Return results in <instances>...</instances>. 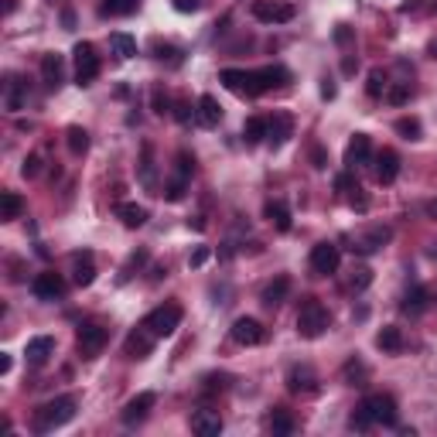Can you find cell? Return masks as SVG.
Masks as SVG:
<instances>
[{
	"label": "cell",
	"mask_w": 437,
	"mask_h": 437,
	"mask_svg": "<svg viewBox=\"0 0 437 437\" xmlns=\"http://www.w3.org/2000/svg\"><path fill=\"white\" fill-rule=\"evenodd\" d=\"M76 406H79L76 397H55L48 403H41L35 410V417H31V431L35 434H51V431L65 427L69 420H76Z\"/></svg>",
	"instance_id": "1"
},
{
	"label": "cell",
	"mask_w": 437,
	"mask_h": 437,
	"mask_svg": "<svg viewBox=\"0 0 437 437\" xmlns=\"http://www.w3.org/2000/svg\"><path fill=\"white\" fill-rule=\"evenodd\" d=\"M328 328H331L328 308H324L321 301H315V297H308V301L301 304V311H297V335H301V338H321Z\"/></svg>",
	"instance_id": "2"
},
{
	"label": "cell",
	"mask_w": 437,
	"mask_h": 437,
	"mask_svg": "<svg viewBox=\"0 0 437 437\" xmlns=\"http://www.w3.org/2000/svg\"><path fill=\"white\" fill-rule=\"evenodd\" d=\"M219 82L239 96V99H256V96H263L267 89H263V82H260V72H246V69H222L219 72Z\"/></svg>",
	"instance_id": "3"
},
{
	"label": "cell",
	"mask_w": 437,
	"mask_h": 437,
	"mask_svg": "<svg viewBox=\"0 0 437 437\" xmlns=\"http://www.w3.org/2000/svg\"><path fill=\"white\" fill-rule=\"evenodd\" d=\"M178 324H181V304H174V301L158 304V308L144 318V328H147L154 338H167V335H174Z\"/></svg>",
	"instance_id": "4"
},
{
	"label": "cell",
	"mask_w": 437,
	"mask_h": 437,
	"mask_svg": "<svg viewBox=\"0 0 437 437\" xmlns=\"http://www.w3.org/2000/svg\"><path fill=\"white\" fill-rule=\"evenodd\" d=\"M106 342H110V331L103 328V324H79V331H76V352L82 358H96L103 349H106Z\"/></svg>",
	"instance_id": "5"
},
{
	"label": "cell",
	"mask_w": 437,
	"mask_h": 437,
	"mask_svg": "<svg viewBox=\"0 0 437 437\" xmlns=\"http://www.w3.org/2000/svg\"><path fill=\"white\" fill-rule=\"evenodd\" d=\"M72 62H76V85H92L99 76V55L89 41H79L72 48Z\"/></svg>",
	"instance_id": "6"
},
{
	"label": "cell",
	"mask_w": 437,
	"mask_h": 437,
	"mask_svg": "<svg viewBox=\"0 0 437 437\" xmlns=\"http://www.w3.org/2000/svg\"><path fill=\"white\" fill-rule=\"evenodd\" d=\"M253 17L260 21V24H287V21H294V3H283V0H253Z\"/></svg>",
	"instance_id": "7"
},
{
	"label": "cell",
	"mask_w": 437,
	"mask_h": 437,
	"mask_svg": "<svg viewBox=\"0 0 437 437\" xmlns=\"http://www.w3.org/2000/svg\"><path fill=\"white\" fill-rule=\"evenodd\" d=\"M308 263H311L315 277H331L338 270V263H342V253H338L335 242H318V246H311V260Z\"/></svg>",
	"instance_id": "8"
},
{
	"label": "cell",
	"mask_w": 437,
	"mask_h": 437,
	"mask_svg": "<svg viewBox=\"0 0 437 437\" xmlns=\"http://www.w3.org/2000/svg\"><path fill=\"white\" fill-rule=\"evenodd\" d=\"M362 406L369 410V417L376 420V424H383V427H393L399 420V410H397V399L390 397V393H372V397L362 399Z\"/></svg>",
	"instance_id": "9"
},
{
	"label": "cell",
	"mask_w": 437,
	"mask_h": 437,
	"mask_svg": "<svg viewBox=\"0 0 437 437\" xmlns=\"http://www.w3.org/2000/svg\"><path fill=\"white\" fill-rule=\"evenodd\" d=\"M154 403H158L154 393H137L133 399H126V406L119 410V420H123L126 427H137V424L147 420V413L154 410Z\"/></svg>",
	"instance_id": "10"
},
{
	"label": "cell",
	"mask_w": 437,
	"mask_h": 437,
	"mask_svg": "<svg viewBox=\"0 0 437 437\" xmlns=\"http://www.w3.org/2000/svg\"><path fill=\"white\" fill-rule=\"evenodd\" d=\"M229 331H233V342H236V345H263V342H267V328L256 318H236Z\"/></svg>",
	"instance_id": "11"
},
{
	"label": "cell",
	"mask_w": 437,
	"mask_h": 437,
	"mask_svg": "<svg viewBox=\"0 0 437 437\" xmlns=\"http://www.w3.org/2000/svg\"><path fill=\"white\" fill-rule=\"evenodd\" d=\"M41 82H44V89H48V92L62 89V82H65V58H62L58 51L41 55Z\"/></svg>",
	"instance_id": "12"
},
{
	"label": "cell",
	"mask_w": 437,
	"mask_h": 437,
	"mask_svg": "<svg viewBox=\"0 0 437 437\" xmlns=\"http://www.w3.org/2000/svg\"><path fill=\"white\" fill-rule=\"evenodd\" d=\"M31 294H35L38 301H55V297L65 294V280H62V274H55V270H44V274H38V277L31 280Z\"/></svg>",
	"instance_id": "13"
},
{
	"label": "cell",
	"mask_w": 437,
	"mask_h": 437,
	"mask_svg": "<svg viewBox=\"0 0 437 437\" xmlns=\"http://www.w3.org/2000/svg\"><path fill=\"white\" fill-rule=\"evenodd\" d=\"M290 137H294V119H290V113H274V117H267V144H270L274 151L283 147Z\"/></svg>",
	"instance_id": "14"
},
{
	"label": "cell",
	"mask_w": 437,
	"mask_h": 437,
	"mask_svg": "<svg viewBox=\"0 0 437 437\" xmlns=\"http://www.w3.org/2000/svg\"><path fill=\"white\" fill-rule=\"evenodd\" d=\"M369 158H372V140H369V133H352V140H349V147H345V167L356 171L362 164H369Z\"/></svg>",
	"instance_id": "15"
},
{
	"label": "cell",
	"mask_w": 437,
	"mask_h": 437,
	"mask_svg": "<svg viewBox=\"0 0 437 437\" xmlns=\"http://www.w3.org/2000/svg\"><path fill=\"white\" fill-rule=\"evenodd\" d=\"M390 239H393V229H390V226H372V229H365V233L356 239V253H362V256L379 253Z\"/></svg>",
	"instance_id": "16"
},
{
	"label": "cell",
	"mask_w": 437,
	"mask_h": 437,
	"mask_svg": "<svg viewBox=\"0 0 437 437\" xmlns=\"http://www.w3.org/2000/svg\"><path fill=\"white\" fill-rule=\"evenodd\" d=\"M287 390H290V393H301V397H311V393H318V376H315L308 365H294V369L287 372Z\"/></svg>",
	"instance_id": "17"
},
{
	"label": "cell",
	"mask_w": 437,
	"mask_h": 437,
	"mask_svg": "<svg viewBox=\"0 0 437 437\" xmlns=\"http://www.w3.org/2000/svg\"><path fill=\"white\" fill-rule=\"evenodd\" d=\"M287 294H290V277H287V274H277V277L260 290V304H263V308H280V304L287 301Z\"/></svg>",
	"instance_id": "18"
},
{
	"label": "cell",
	"mask_w": 437,
	"mask_h": 437,
	"mask_svg": "<svg viewBox=\"0 0 437 437\" xmlns=\"http://www.w3.org/2000/svg\"><path fill=\"white\" fill-rule=\"evenodd\" d=\"M51 356H55V338H51V335H35V338L24 345V358H28L31 365H44Z\"/></svg>",
	"instance_id": "19"
},
{
	"label": "cell",
	"mask_w": 437,
	"mask_h": 437,
	"mask_svg": "<svg viewBox=\"0 0 437 437\" xmlns=\"http://www.w3.org/2000/svg\"><path fill=\"white\" fill-rule=\"evenodd\" d=\"M192 431L199 437H219L222 434V417L215 410H195L192 413Z\"/></svg>",
	"instance_id": "20"
},
{
	"label": "cell",
	"mask_w": 437,
	"mask_h": 437,
	"mask_svg": "<svg viewBox=\"0 0 437 437\" xmlns=\"http://www.w3.org/2000/svg\"><path fill=\"white\" fill-rule=\"evenodd\" d=\"M376 181L379 185H393L397 181V174H399V158H397V151H379L376 154Z\"/></svg>",
	"instance_id": "21"
},
{
	"label": "cell",
	"mask_w": 437,
	"mask_h": 437,
	"mask_svg": "<svg viewBox=\"0 0 437 437\" xmlns=\"http://www.w3.org/2000/svg\"><path fill=\"white\" fill-rule=\"evenodd\" d=\"M3 103H7L10 113H17L28 103V82H21L17 76H7V82H3Z\"/></svg>",
	"instance_id": "22"
},
{
	"label": "cell",
	"mask_w": 437,
	"mask_h": 437,
	"mask_svg": "<svg viewBox=\"0 0 437 437\" xmlns=\"http://www.w3.org/2000/svg\"><path fill=\"white\" fill-rule=\"evenodd\" d=\"M123 349H126V356H130V358H147V356H151V349H154V335L140 324V328L126 338V345H123Z\"/></svg>",
	"instance_id": "23"
},
{
	"label": "cell",
	"mask_w": 437,
	"mask_h": 437,
	"mask_svg": "<svg viewBox=\"0 0 437 437\" xmlns=\"http://www.w3.org/2000/svg\"><path fill=\"white\" fill-rule=\"evenodd\" d=\"M195 117H199L201 126H219V119H222V106H219V99L215 96H199V103H195Z\"/></svg>",
	"instance_id": "24"
},
{
	"label": "cell",
	"mask_w": 437,
	"mask_h": 437,
	"mask_svg": "<svg viewBox=\"0 0 437 437\" xmlns=\"http://www.w3.org/2000/svg\"><path fill=\"white\" fill-rule=\"evenodd\" d=\"M72 274H76V283H79V287H89V283L96 280V260H92L89 249H82V253L72 256Z\"/></svg>",
	"instance_id": "25"
},
{
	"label": "cell",
	"mask_w": 437,
	"mask_h": 437,
	"mask_svg": "<svg viewBox=\"0 0 437 437\" xmlns=\"http://www.w3.org/2000/svg\"><path fill=\"white\" fill-rule=\"evenodd\" d=\"M427 304H431V297H427V290L420 287V283H413V287H406V294H403V311L406 315H424L427 311Z\"/></svg>",
	"instance_id": "26"
},
{
	"label": "cell",
	"mask_w": 437,
	"mask_h": 437,
	"mask_svg": "<svg viewBox=\"0 0 437 437\" xmlns=\"http://www.w3.org/2000/svg\"><path fill=\"white\" fill-rule=\"evenodd\" d=\"M117 215L123 219V226L126 229H140L144 222H147V208L144 205H137V201H123L117 208Z\"/></svg>",
	"instance_id": "27"
},
{
	"label": "cell",
	"mask_w": 437,
	"mask_h": 437,
	"mask_svg": "<svg viewBox=\"0 0 437 437\" xmlns=\"http://www.w3.org/2000/svg\"><path fill=\"white\" fill-rule=\"evenodd\" d=\"M110 48H113V55H117L119 62H126V58L137 55V38H130L126 31H113L110 35Z\"/></svg>",
	"instance_id": "28"
},
{
	"label": "cell",
	"mask_w": 437,
	"mask_h": 437,
	"mask_svg": "<svg viewBox=\"0 0 437 437\" xmlns=\"http://www.w3.org/2000/svg\"><path fill=\"white\" fill-rule=\"evenodd\" d=\"M376 349H383V352H399V349H403V331H399L397 324L379 328V335H376Z\"/></svg>",
	"instance_id": "29"
},
{
	"label": "cell",
	"mask_w": 437,
	"mask_h": 437,
	"mask_svg": "<svg viewBox=\"0 0 437 437\" xmlns=\"http://www.w3.org/2000/svg\"><path fill=\"white\" fill-rule=\"evenodd\" d=\"M140 7V0H103L99 3V17H126Z\"/></svg>",
	"instance_id": "30"
},
{
	"label": "cell",
	"mask_w": 437,
	"mask_h": 437,
	"mask_svg": "<svg viewBox=\"0 0 437 437\" xmlns=\"http://www.w3.org/2000/svg\"><path fill=\"white\" fill-rule=\"evenodd\" d=\"M21 212H24V199H21L17 192H3V195H0V219H3V222H14Z\"/></svg>",
	"instance_id": "31"
},
{
	"label": "cell",
	"mask_w": 437,
	"mask_h": 437,
	"mask_svg": "<svg viewBox=\"0 0 437 437\" xmlns=\"http://www.w3.org/2000/svg\"><path fill=\"white\" fill-rule=\"evenodd\" d=\"M256 72H260L263 89H277V85H287V82H290V72H287L283 65H263V69H256Z\"/></svg>",
	"instance_id": "32"
},
{
	"label": "cell",
	"mask_w": 437,
	"mask_h": 437,
	"mask_svg": "<svg viewBox=\"0 0 437 437\" xmlns=\"http://www.w3.org/2000/svg\"><path fill=\"white\" fill-rule=\"evenodd\" d=\"M242 140L246 144H263L267 140V117H249L242 123Z\"/></svg>",
	"instance_id": "33"
},
{
	"label": "cell",
	"mask_w": 437,
	"mask_h": 437,
	"mask_svg": "<svg viewBox=\"0 0 437 437\" xmlns=\"http://www.w3.org/2000/svg\"><path fill=\"white\" fill-rule=\"evenodd\" d=\"M263 212H267V219L277 226L280 233H290V208H287L283 201H267Z\"/></svg>",
	"instance_id": "34"
},
{
	"label": "cell",
	"mask_w": 437,
	"mask_h": 437,
	"mask_svg": "<svg viewBox=\"0 0 437 437\" xmlns=\"http://www.w3.org/2000/svg\"><path fill=\"white\" fill-rule=\"evenodd\" d=\"M267 427H270L274 434L287 437V434H294V417H290L287 410H274V413L267 417Z\"/></svg>",
	"instance_id": "35"
},
{
	"label": "cell",
	"mask_w": 437,
	"mask_h": 437,
	"mask_svg": "<svg viewBox=\"0 0 437 437\" xmlns=\"http://www.w3.org/2000/svg\"><path fill=\"white\" fill-rule=\"evenodd\" d=\"M65 137H69V151H72L76 158H82V154L89 151V133H85L82 126H69Z\"/></svg>",
	"instance_id": "36"
},
{
	"label": "cell",
	"mask_w": 437,
	"mask_h": 437,
	"mask_svg": "<svg viewBox=\"0 0 437 437\" xmlns=\"http://www.w3.org/2000/svg\"><path fill=\"white\" fill-rule=\"evenodd\" d=\"M154 58H158V62H167V65H181V62H185V51L174 48V44H160V41H154Z\"/></svg>",
	"instance_id": "37"
},
{
	"label": "cell",
	"mask_w": 437,
	"mask_h": 437,
	"mask_svg": "<svg viewBox=\"0 0 437 437\" xmlns=\"http://www.w3.org/2000/svg\"><path fill=\"white\" fill-rule=\"evenodd\" d=\"M397 133L403 137V140H420V119L417 117H399L397 119Z\"/></svg>",
	"instance_id": "38"
},
{
	"label": "cell",
	"mask_w": 437,
	"mask_h": 437,
	"mask_svg": "<svg viewBox=\"0 0 437 437\" xmlns=\"http://www.w3.org/2000/svg\"><path fill=\"white\" fill-rule=\"evenodd\" d=\"M174 174L185 178V181H192V174H195V158H192L188 151H181V154L174 158Z\"/></svg>",
	"instance_id": "39"
},
{
	"label": "cell",
	"mask_w": 437,
	"mask_h": 437,
	"mask_svg": "<svg viewBox=\"0 0 437 437\" xmlns=\"http://www.w3.org/2000/svg\"><path fill=\"white\" fill-rule=\"evenodd\" d=\"M349 427H352V431H369V427H376V420H372L369 410L358 403L356 410H352V417H349Z\"/></svg>",
	"instance_id": "40"
},
{
	"label": "cell",
	"mask_w": 437,
	"mask_h": 437,
	"mask_svg": "<svg viewBox=\"0 0 437 437\" xmlns=\"http://www.w3.org/2000/svg\"><path fill=\"white\" fill-rule=\"evenodd\" d=\"M140 181H144V188H154V160H151V144H144V158H140Z\"/></svg>",
	"instance_id": "41"
},
{
	"label": "cell",
	"mask_w": 437,
	"mask_h": 437,
	"mask_svg": "<svg viewBox=\"0 0 437 437\" xmlns=\"http://www.w3.org/2000/svg\"><path fill=\"white\" fill-rule=\"evenodd\" d=\"M342 372H345V379H349V386H365V383H362V379H365V365H362L358 358H349Z\"/></svg>",
	"instance_id": "42"
},
{
	"label": "cell",
	"mask_w": 437,
	"mask_h": 437,
	"mask_svg": "<svg viewBox=\"0 0 437 437\" xmlns=\"http://www.w3.org/2000/svg\"><path fill=\"white\" fill-rule=\"evenodd\" d=\"M185 192H188V181H185V178H178V174L164 185V199H167V201H181V199H185Z\"/></svg>",
	"instance_id": "43"
},
{
	"label": "cell",
	"mask_w": 437,
	"mask_h": 437,
	"mask_svg": "<svg viewBox=\"0 0 437 437\" xmlns=\"http://www.w3.org/2000/svg\"><path fill=\"white\" fill-rule=\"evenodd\" d=\"M365 92H369L372 99L386 96V76H383L379 69H372V72H369V85H365Z\"/></svg>",
	"instance_id": "44"
},
{
	"label": "cell",
	"mask_w": 437,
	"mask_h": 437,
	"mask_svg": "<svg viewBox=\"0 0 437 437\" xmlns=\"http://www.w3.org/2000/svg\"><path fill=\"white\" fill-rule=\"evenodd\" d=\"M151 106H154V113H158V117H164V113L171 110V99L164 96V89H160V85H154V92H151Z\"/></svg>",
	"instance_id": "45"
},
{
	"label": "cell",
	"mask_w": 437,
	"mask_h": 437,
	"mask_svg": "<svg viewBox=\"0 0 437 437\" xmlns=\"http://www.w3.org/2000/svg\"><path fill=\"white\" fill-rule=\"evenodd\" d=\"M21 174H24V178H38L41 174V154H28L24 164H21Z\"/></svg>",
	"instance_id": "46"
},
{
	"label": "cell",
	"mask_w": 437,
	"mask_h": 437,
	"mask_svg": "<svg viewBox=\"0 0 437 437\" xmlns=\"http://www.w3.org/2000/svg\"><path fill=\"white\" fill-rule=\"evenodd\" d=\"M386 99H390L393 106H403V103L410 99V85H393V89H386Z\"/></svg>",
	"instance_id": "47"
},
{
	"label": "cell",
	"mask_w": 437,
	"mask_h": 437,
	"mask_svg": "<svg viewBox=\"0 0 437 437\" xmlns=\"http://www.w3.org/2000/svg\"><path fill=\"white\" fill-rule=\"evenodd\" d=\"M369 283H372V270H369V267H358L356 274H352V287H356V290H365Z\"/></svg>",
	"instance_id": "48"
},
{
	"label": "cell",
	"mask_w": 437,
	"mask_h": 437,
	"mask_svg": "<svg viewBox=\"0 0 437 437\" xmlns=\"http://www.w3.org/2000/svg\"><path fill=\"white\" fill-rule=\"evenodd\" d=\"M192 117H195V110H192L185 99H178V103H174V119H178V123H188Z\"/></svg>",
	"instance_id": "49"
},
{
	"label": "cell",
	"mask_w": 437,
	"mask_h": 437,
	"mask_svg": "<svg viewBox=\"0 0 437 437\" xmlns=\"http://www.w3.org/2000/svg\"><path fill=\"white\" fill-rule=\"evenodd\" d=\"M335 188H338V192H352V188H356V178H352V171L338 174V178H335Z\"/></svg>",
	"instance_id": "50"
},
{
	"label": "cell",
	"mask_w": 437,
	"mask_h": 437,
	"mask_svg": "<svg viewBox=\"0 0 437 437\" xmlns=\"http://www.w3.org/2000/svg\"><path fill=\"white\" fill-rule=\"evenodd\" d=\"M205 260H208V246H199V249L188 256V267H205Z\"/></svg>",
	"instance_id": "51"
},
{
	"label": "cell",
	"mask_w": 437,
	"mask_h": 437,
	"mask_svg": "<svg viewBox=\"0 0 437 437\" xmlns=\"http://www.w3.org/2000/svg\"><path fill=\"white\" fill-rule=\"evenodd\" d=\"M201 7V0H174V10H181V14H195Z\"/></svg>",
	"instance_id": "52"
},
{
	"label": "cell",
	"mask_w": 437,
	"mask_h": 437,
	"mask_svg": "<svg viewBox=\"0 0 437 437\" xmlns=\"http://www.w3.org/2000/svg\"><path fill=\"white\" fill-rule=\"evenodd\" d=\"M352 208H358V212H365V208H369V199H365V195H362V188H352Z\"/></svg>",
	"instance_id": "53"
},
{
	"label": "cell",
	"mask_w": 437,
	"mask_h": 437,
	"mask_svg": "<svg viewBox=\"0 0 437 437\" xmlns=\"http://www.w3.org/2000/svg\"><path fill=\"white\" fill-rule=\"evenodd\" d=\"M335 41H338V44H349V41H352V28H349V24H338V28H335Z\"/></svg>",
	"instance_id": "54"
},
{
	"label": "cell",
	"mask_w": 437,
	"mask_h": 437,
	"mask_svg": "<svg viewBox=\"0 0 437 437\" xmlns=\"http://www.w3.org/2000/svg\"><path fill=\"white\" fill-rule=\"evenodd\" d=\"M311 160H315V167H318V171L328 167V158H324V151H321V147H311Z\"/></svg>",
	"instance_id": "55"
},
{
	"label": "cell",
	"mask_w": 437,
	"mask_h": 437,
	"mask_svg": "<svg viewBox=\"0 0 437 437\" xmlns=\"http://www.w3.org/2000/svg\"><path fill=\"white\" fill-rule=\"evenodd\" d=\"M356 58H352V55H345V62H342V72H345V76H352V72H356Z\"/></svg>",
	"instance_id": "56"
},
{
	"label": "cell",
	"mask_w": 437,
	"mask_h": 437,
	"mask_svg": "<svg viewBox=\"0 0 437 437\" xmlns=\"http://www.w3.org/2000/svg\"><path fill=\"white\" fill-rule=\"evenodd\" d=\"M321 96H324V99H335V85H331V79L321 82Z\"/></svg>",
	"instance_id": "57"
},
{
	"label": "cell",
	"mask_w": 437,
	"mask_h": 437,
	"mask_svg": "<svg viewBox=\"0 0 437 437\" xmlns=\"http://www.w3.org/2000/svg\"><path fill=\"white\" fill-rule=\"evenodd\" d=\"M424 212H427V219H437V199H431L424 205Z\"/></svg>",
	"instance_id": "58"
},
{
	"label": "cell",
	"mask_w": 437,
	"mask_h": 437,
	"mask_svg": "<svg viewBox=\"0 0 437 437\" xmlns=\"http://www.w3.org/2000/svg\"><path fill=\"white\" fill-rule=\"evenodd\" d=\"M62 21H65V28L72 31V24H76V14H72V10H65V14H62Z\"/></svg>",
	"instance_id": "59"
},
{
	"label": "cell",
	"mask_w": 437,
	"mask_h": 437,
	"mask_svg": "<svg viewBox=\"0 0 437 437\" xmlns=\"http://www.w3.org/2000/svg\"><path fill=\"white\" fill-rule=\"evenodd\" d=\"M0 372H3V376L10 372V356H0Z\"/></svg>",
	"instance_id": "60"
},
{
	"label": "cell",
	"mask_w": 437,
	"mask_h": 437,
	"mask_svg": "<svg viewBox=\"0 0 437 437\" xmlns=\"http://www.w3.org/2000/svg\"><path fill=\"white\" fill-rule=\"evenodd\" d=\"M427 55H431V58H437V38L427 44Z\"/></svg>",
	"instance_id": "61"
}]
</instances>
